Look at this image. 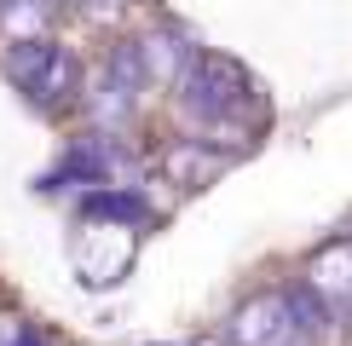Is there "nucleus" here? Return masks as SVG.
Wrapping results in <instances>:
<instances>
[{
	"label": "nucleus",
	"instance_id": "1",
	"mask_svg": "<svg viewBox=\"0 0 352 346\" xmlns=\"http://www.w3.org/2000/svg\"><path fill=\"white\" fill-rule=\"evenodd\" d=\"M179 104H185L190 122L226 127L237 110L254 104V81H248L237 64H226V58H197L179 76Z\"/></svg>",
	"mask_w": 352,
	"mask_h": 346
},
{
	"label": "nucleus",
	"instance_id": "2",
	"mask_svg": "<svg viewBox=\"0 0 352 346\" xmlns=\"http://www.w3.org/2000/svg\"><path fill=\"white\" fill-rule=\"evenodd\" d=\"M226 335H231V346H300L306 329H300V312L289 295H254L231 312Z\"/></svg>",
	"mask_w": 352,
	"mask_h": 346
},
{
	"label": "nucleus",
	"instance_id": "3",
	"mask_svg": "<svg viewBox=\"0 0 352 346\" xmlns=\"http://www.w3.org/2000/svg\"><path fill=\"white\" fill-rule=\"evenodd\" d=\"M306 288H312L329 312L352 317V237H341V242H329V249L312 254V277H306Z\"/></svg>",
	"mask_w": 352,
	"mask_h": 346
},
{
	"label": "nucleus",
	"instance_id": "4",
	"mask_svg": "<svg viewBox=\"0 0 352 346\" xmlns=\"http://www.w3.org/2000/svg\"><path fill=\"white\" fill-rule=\"evenodd\" d=\"M139 58H144V76L151 81H179L190 64H197V47H190L185 29H151L139 41Z\"/></svg>",
	"mask_w": 352,
	"mask_h": 346
},
{
	"label": "nucleus",
	"instance_id": "5",
	"mask_svg": "<svg viewBox=\"0 0 352 346\" xmlns=\"http://www.w3.org/2000/svg\"><path fill=\"white\" fill-rule=\"evenodd\" d=\"M219 168H226V156L208 150V144H197V139H185L179 150H168V179L185 185V191H202V185H208Z\"/></svg>",
	"mask_w": 352,
	"mask_h": 346
},
{
	"label": "nucleus",
	"instance_id": "6",
	"mask_svg": "<svg viewBox=\"0 0 352 346\" xmlns=\"http://www.w3.org/2000/svg\"><path fill=\"white\" fill-rule=\"evenodd\" d=\"M52 0H0V35L6 41H35L47 29Z\"/></svg>",
	"mask_w": 352,
	"mask_h": 346
},
{
	"label": "nucleus",
	"instance_id": "7",
	"mask_svg": "<svg viewBox=\"0 0 352 346\" xmlns=\"http://www.w3.org/2000/svg\"><path fill=\"white\" fill-rule=\"evenodd\" d=\"M69 86H76V58L58 47V52L47 58V69H41V81L29 86V98H35V104H64Z\"/></svg>",
	"mask_w": 352,
	"mask_h": 346
},
{
	"label": "nucleus",
	"instance_id": "8",
	"mask_svg": "<svg viewBox=\"0 0 352 346\" xmlns=\"http://www.w3.org/2000/svg\"><path fill=\"white\" fill-rule=\"evenodd\" d=\"M87 214H93V220L139 225V220H144V202H139L133 191H93V196H87Z\"/></svg>",
	"mask_w": 352,
	"mask_h": 346
},
{
	"label": "nucleus",
	"instance_id": "9",
	"mask_svg": "<svg viewBox=\"0 0 352 346\" xmlns=\"http://www.w3.org/2000/svg\"><path fill=\"white\" fill-rule=\"evenodd\" d=\"M202 346H214V341H202Z\"/></svg>",
	"mask_w": 352,
	"mask_h": 346
}]
</instances>
